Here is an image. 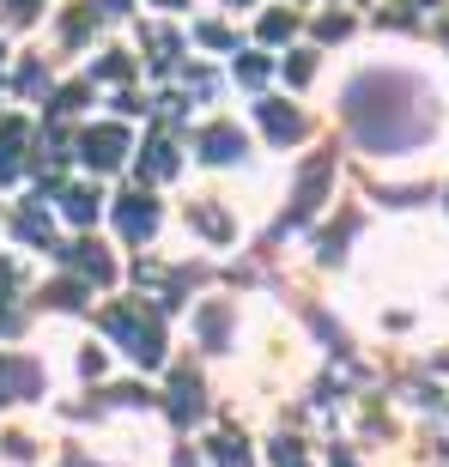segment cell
I'll return each mask as SVG.
<instances>
[{
  "label": "cell",
  "instance_id": "cell-1",
  "mask_svg": "<svg viewBox=\"0 0 449 467\" xmlns=\"http://www.w3.org/2000/svg\"><path fill=\"white\" fill-rule=\"evenodd\" d=\"M152 201H128V207H121V231H128V237H146V231H152Z\"/></svg>",
  "mask_w": 449,
  "mask_h": 467
},
{
  "label": "cell",
  "instance_id": "cell-3",
  "mask_svg": "<svg viewBox=\"0 0 449 467\" xmlns=\"http://www.w3.org/2000/svg\"><path fill=\"white\" fill-rule=\"evenodd\" d=\"M231 146H237V134H224V128L207 134V158H231Z\"/></svg>",
  "mask_w": 449,
  "mask_h": 467
},
{
  "label": "cell",
  "instance_id": "cell-2",
  "mask_svg": "<svg viewBox=\"0 0 449 467\" xmlns=\"http://www.w3.org/2000/svg\"><path fill=\"white\" fill-rule=\"evenodd\" d=\"M86 158H91V164H116V158H121V134H91Z\"/></svg>",
  "mask_w": 449,
  "mask_h": 467
}]
</instances>
